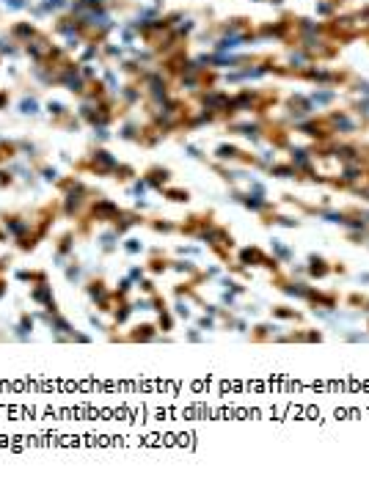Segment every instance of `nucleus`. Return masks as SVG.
Returning a JSON list of instances; mask_svg holds the SVG:
<instances>
[{"instance_id":"f257e3e1","label":"nucleus","mask_w":369,"mask_h":481,"mask_svg":"<svg viewBox=\"0 0 369 481\" xmlns=\"http://www.w3.org/2000/svg\"><path fill=\"white\" fill-rule=\"evenodd\" d=\"M22 110H25V113H36V102H34V99H31V102L25 99V102H22Z\"/></svg>"},{"instance_id":"f03ea898","label":"nucleus","mask_w":369,"mask_h":481,"mask_svg":"<svg viewBox=\"0 0 369 481\" xmlns=\"http://www.w3.org/2000/svg\"><path fill=\"white\" fill-rule=\"evenodd\" d=\"M6 3H11L14 8H22V0H6Z\"/></svg>"}]
</instances>
